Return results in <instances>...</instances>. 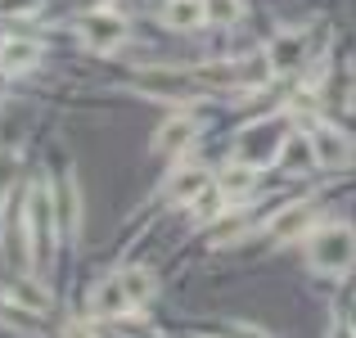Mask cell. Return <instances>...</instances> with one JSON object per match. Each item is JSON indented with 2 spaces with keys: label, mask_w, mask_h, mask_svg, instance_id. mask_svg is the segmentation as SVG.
I'll list each match as a JSON object with an SVG mask.
<instances>
[{
  "label": "cell",
  "mask_w": 356,
  "mask_h": 338,
  "mask_svg": "<svg viewBox=\"0 0 356 338\" xmlns=\"http://www.w3.org/2000/svg\"><path fill=\"white\" fill-rule=\"evenodd\" d=\"M307 261L325 275H343L348 266H356V230L343 221L321 225V230L307 239Z\"/></svg>",
  "instance_id": "obj_1"
},
{
  "label": "cell",
  "mask_w": 356,
  "mask_h": 338,
  "mask_svg": "<svg viewBox=\"0 0 356 338\" xmlns=\"http://www.w3.org/2000/svg\"><path fill=\"white\" fill-rule=\"evenodd\" d=\"M284 140H289V122L284 118H261V122H252V127L239 131L235 158L248 163V167H270V163H280Z\"/></svg>",
  "instance_id": "obj_2"
},
{
  "label": "cell",
  "mask_w": 356,
  "mask_h": 338,
  "mask_svg": "<svg viewBox=\"0 0 356 338\" xmlns=\"http://www.w3.org/2000/svg\"><path fill=\"white\" fill-rule=\"evenodd\" d=\"M23 212H27V239H32V261L45 266L54 257V199H50V185L45 181H32L23 199Z\"/></svg>",
  "instance_id": "obj_3"
},
{
  "label": "cell",
  "mask_w": 356,
  "mask_h": 338,
  "mask_svg": "<svg viewBox=\"0 0 356 338\" xmlns=\"http://www.w3.org/2000/svg\"><path fill=\"white\" fill-rule=\"evenodd\" d=\"M81 41H86L90 50H99V54L118 50V45L127 41V18L113 14V9H95V14L81 18Z\"/></svg>",
  "instance_id": "obj_4"
},
{
  "label": "cell",
  "mask_w": 356,
  "mask_h": 338,
  "mask_svg": "<svg viewBox=\"0 0 356 338\" xmlns=\"http://www.w3.org/2000/svg\"><path fill=\"white\" fill-rule=\"evenodd\" d=\"M194 136H199V122H194L190 113H176V118H167L163 127H158V136H154V154H163V158L185 154V149L194 145Z\"/></svg>",
  "instance_id": "obj_5"
},
{
  "label": "cell",
  "mask_w": 356,
  "mask_h": 338,
  "mask_svg": "<svg viewBox=\"0 0 356 338\" xmlns=\"http://www.w3.org/2000/svg\"><path fill=\"white\" fill-rule=\"evenodd\" d=\"M127 312H136V303H131L122 275L104 280V284L90 293V316H95V321H118V316H127Z\"/></svg>",
  "instance_id": "obj_6"
},
{
  "label": "cell",
  "mask_w": 356,
  "mask_h": 338,
  "mask_svg": "<svg viewBox=\"0 0 356 338\" xmlns=\"http://www.w3.org/2000/svg\"><path fill=\"white\" fill-rule=\"evenodd\" d=\"M312 221H316V203H289V208H280L275 217L266 221V234L275 243H289V239H298V234H307Z\"/></svg>",
  "instance_id": "obj_7"
},
{
  "label": "cell",
  "mask_w": 356,
  "mask_h": 338,
  "mask_svg": "<svg viewBox=\"0 0 356 338\" xmlns=\"http://www.w3.org/2000/svg\"><path fill=\"white\" fill-rule=\"evenodd\" d=\"M312 149H316V167H330V172L352 158V140H348V131H339V127H316Z\"/></svg>",
  "instance_id": "obj_8"
},
{
  "label": "cell",
  "mask_w": 356,
  "mask_h": 338,
  "mask_svg": "<svg viewBox=\"0 0 356 338\" xmlns=\"http://www.w3.org/2000/svg\"><path fill=\"white\" fill-rule=\"evenodd\" d=\"M270 72H298L307 63V32H280L266 50Z\"/></svg>",
  "instance_id": "obj_9"
},
{
  "label": "cell",
  "mask_w": 356,
  "mask_h": 338,
  "mask_svg": "<svg viewBox=\"0 0 356 338\" xmlns=\"http://www.w3.org/2000/svg\"><path fill=\"white\" fill-rule=\"evenodd\" d=\"M199 77H190V72H140L136 77V90H145V95H163V99H181L185 90L194 86Z\"/></svg>",
  "instance_id": "obj_10"
},
{
  "label": "cell",
  "mask_w": 356,
  "mask_h": 338,
  "mask_svg": "<svg viewBox=\"0 0 356 338\" xmlns=\"http://www.w3.org/2000/svg\"><path fill=\"white\" fill-rule=\"evenodd\" d=\"M203 190H208V172H203V167H176L167 190H163V199L167 203H194Z\"/></svg>",
  "instance_id": "obj_11"
},
{
  "label": "cell",
  "mask_w": 356,
  "mask_h": 338,
  "mask_svg": "<svg viewBox=\"0 0 356 338\" xmlns=\"http://www.w3.org/2000/svg\"><path fill=\"white\" fill-rule=\"evenodd\" d=\"M9 303H18V312H32V316L50 312V293L41 289V280H36V275L9 280Z\"/></svg>",
  "instance_id": "obj_12"
},
{
  "label": "cell",
  "mask_w": 356,
  "mask_h": 338,
  "mask_svg": "<svg viewBox=\"0 0 356 338\" xmlns=\"http://www.w3.org/2000/svg\"><path fill=\"white\" fill-rule=\"evenodd\" d=\"M36 63H41V45L36 41H18V36L0 41V72H27Z\"/></svg>",
  "instance_id": "obj_13"
},
{
  "label": "cell",
  "mask_w": 356,
  "mask_h": 338,
  "mask_svg": "<svg viewBox=\"0 0 356 338\" xmlns=\"http://www.w3.org/2000/svg\"><path fill=\"white\" fill-rule=\"evenodd\" d=\"M163 23L176 27V32H190V27L208 23V14H203V0H167V5H163Z\"/></svg>",
  "instance_id": "obj_14"
},
{
  "label": "cell",
  "mask_w": 356,
  "mask_h": 338,
  "mask_svg": "<svg viewBox=\"0 0 356 338\" xmlns=\"http://www.w3.org/2000/svg\"><path fill=\"white\" fill-rule=\"evenodd\" d=\"M252 185H257V167H248V163H230L226 172H221V181H217V190L226 194V199H243V194L252 190Z\"/></svg>",
  "instance_id": "obj_15"
},
{
  "label": "cell",
  "mask_w": 356,
  "mask_h": 338,
  "mask_svg": "<svg viewBox=\"0 0 356 338\" xmlns=\"http://www.w3.org/2000/svg\"><path fill=\"white\" fill-rule=\"evenodd\" d=\"M122 284H127V293H131V303H136V307H145L149 298H154V275H149V271H140V266L122 271Z\"/></svg>",
  "instance_id": "obj_16"
},
{
  "label": "cell",
  "mask_w": 356,
  "mask_h": 338,
  "mask_svg": "<svg viewBox=\"0 0 356 338\" xmlns=\"http://www.w3.org/2000/svg\"><path fill=\"white\" fill-rule=\"evenodd\" d=\"M221 212H226V194H221V190H203L199 199H194V221L208 225V221H217Z\"/></svg>",
  "instance_id": "obj_17"
},
{
  "label": "cell",
  "mask_w": 356,
  "mask_h": 338,
  "mask_svg": "<svg viewBox=\"0 0 356 338\" xmlns=\"http://www.w3.org/2000/svg\"><path fill=\"white\" fill-rule=\"evenodd\" d=\"M63 225H68V230L81 225V190H77L72 176H63Z\"/></svg>",
  "instance_id": "obj_18"
},
{
  "label": "cell",
  "mask_w": 356,
  "mask_h": 338,
  "mask_svg": "<svg viewBox=\"0 0 356 338\" xmlns=\"http://www.w3.org/2000/svg\"><path fill=\"white\" fill-rule=\"evenodd\" d=\"M203 14L212 27H230L239 18V0H203Z\"/></svg>",
  "instance_id": "obj_19"
},
{
  "label": "cell",
  "mask_w": 356,
  "mask_h": 338,
  "mask_svg": "<svg viewBox=\"0 0 356 338\" xmlns=\"http://www.w3.org/2000/svg\"><path fill=\"white\" fill-rule=\"evenodd\" d=\"M41 0H0V14H32Z\"/></svg>",
  "instance_id": "obj_20"
},
{
  "label": "cell",
  "mask_w": 356,
  "mask_h": 338,
  "mask_svg": "<svg viewBox=\"0 0 356 338\" xmlns=\"http://www.w3.org/2000/svg\"><path fill=\"white\" fill-rule=\"evenodd\" d=\"M226 338H270V334H261L257 325H230V334Z\"/></svg>",
  "instance_id": "obj_21"
},
{
  "label": "cell",
  "mask_w": 356,
  "mask_h": 338,
  "mask_svg": "<svg viewBox=\"0 0 356 338\" xmlns=\"http://www.w3.org/2000/svg\"><path fill=\"white\" fill-rule=\"evenodd\" d=\"M352 330H356V312H352Z\"/></svg>",
  "instance_id": "obj_22"
}]
</instances>
